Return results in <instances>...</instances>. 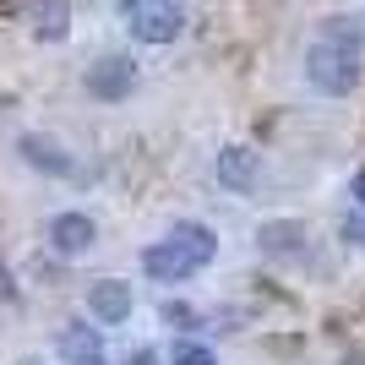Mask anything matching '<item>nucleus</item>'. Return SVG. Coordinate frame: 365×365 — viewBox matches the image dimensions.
Listing matches in <instances>:
<instances>
[{
	"label": "nucleus",
	"instance_id": "1",
	"mask_svg": "<svg viewBox=\"0 0 365 365\" xmlns=\"http://www.w3.org/2000/svg\"><path fill=\"white\" fill-rule=\"evenodd\" d=\"M360 44H338V38H322L305 49V82L317 93H327V98H344V93L360 88Z\"/></svg>",
	"mask_w": 365,
	"mask_h": 365
},
{
	"label": "nucleus",
	"instance_id": "2",
	"mask_svg": "<svg viewBox=\"0 0 365 365\" xmlns=\"http://www.w3.org/2000/svg\"><path fill=\"white\" fill-rule=\"evenodd\" d=\"M82 82H88V98L115 104V98H125V93L137 88V61H131V55H98Z\"/></svg>",
	"mask_w": 365,
	"mask_h": 365
},
{
	"label": "nucleus",
	"instance_id": "3",
	"mask_svg": "<svg viewBox=\"0 0 365 365\" xmlns=\"http://www.w3.org/2000/svg\"><path fill=\"white\" fill-rule=\"evenodd\" d=\"M131 22V38H142V44H175L185 33V11L175 6V0H158V6H137V11H125Z\"/></svg>",
	"mask_w": 365,
	"mask_h": 365
},
{
	"label": "nucleus",
	"instance_id": "4",
	"mask_svg": "<svg viewBox=\"0 0 365 365\" xmlns=\"http://www.w3.org/2000/svg\"><path fill=\"white\" fill-rule=\"evenodd\" d=\"M98 245V224L88 213H55L49 218V251L55 257H88Z\"/></svg>",
	"mask_w": 365,
	"mask_h": 365
},
{
	"label": "nucleus",
	"instance_id": "5",
	"mask_svg": "<svg viewBox=\"0 0 365 365\" xmlns=\"http://www.w3.org/2000/svg\"><path fill=\"white\" fill-rule=\"evenodd\" d=\"M257 245H262V257H305L311 251V229L300 218H267L257 229Z\"/></svg>",
	"mask_w": 365,
	"mask_h": 365
},
{
	"label": "nucleus",
	"instance_id": "6",
	"mask_svg": "<svg viewBox=\"0 0 365 365\" xmlns=\"http://www.w3.org/2000/svg\"><path fill=\"white\" fill-rule=\"evenodd\" d=\"M16 153H22V164L38 169V175H55V180H66V175H76V158L61 148V142L38 137V131H28V137L16 142Z\"/></svg>",
	"mask_w": 365,
	"mask_h": 365
},
{
	"label": "nucleus",
	"instance_id": "7",
	"mask_svg": "<svg viewBox=\"0 0 365 365\" xmlns=\"http://www.w3.org/2000/svg\"><path fill=\"white\" fill-rule=\"evenodd\" d=\"M142 267H148V278H158V284H185L191 273H202L197 262L185 257L175 240H158V245H148L142 251Z\"/></svg>",
	"mask_w": 365,
	"mask_h": 365
},
{
	"label": "nucleus",
	"instance_id": "8",
	"mask_svg": "<svg viewBox=\"0 0 365 365\" xmlns=\"http://www.w3.org/2000/svg\"><path fill=\"white\" fill-rule=\"evenodd\" d=\"M131 305H137V294H131L125 278H98V284L88 289V311L98 322H125V317H131Z\"/></svg>",
	"mask_w": 365,
	"mask_h": 365
},
{
	"label": "nucleus",
	"instance_id": "9",
	"mask_svg": "<svg viewBox=\"0 0 365 365\" xmlns=\"http://www.w3.org/2000/svg\"><path fill=\"white\" fill-rule=\"evenodd\" d=\"M61 360L66 365H104V338H98V327H82V322L61 327Z\"/></svg>",
	"mask_w": 365,
	"mask_h": 365
},
{
	"label": "nucleus",
	"instance_id": "10",
	"mask_svg": "<svg viewBox=\"0 0 365 365\" xmlns=\"http://www.w3.org/2000/svg\"><path fill=\"white\" fill-rule=\"evenodd\" d=\"M33 38H44V44H61L66 33H71V0H33Z\"/></svg>",
	"mask_w": 365,
	"mask_h": 365
},
{
	"label": "nucleus",
	"instance_id": "11",
	"mask_svg": "<svg viewBox=\"0 0 365 365\" xmlns=\"http://www.w3.org/2000/svg\"><path fill=\"white\" fill-rule=\"evenodd\" d=\"M164 240H175V245L185 251V257L197 262V267H207V262L218 257V235H213L207 224H191V218H185V224H175V229L164 235Z\"/></svg>",
	"mask_w": 365,
	"mask_h": 365
},
{
	"label": "nucleus",
	"instance_id": "12",
	"mask_svg": "<svg viewBox=\"0 0 365 365\" xmlns=\"http://www.w3.org/2000/svg\"><path fill=\"white\" fill-rule=\"evenodd\" d=\"M213 169H218V185H235V191H245V185L257 180V153H251V148H224Z\"/></svg>",
	"mask_w": 365,
	"mask_h": 365
},
{
	"label": "nucleus",
	"instance_id": "13",
	"mask_svg": "<svg viewBox=\"0 0 365 365\" xmlns=\"http://www.w3.org/2000/svg\"><path fill=\"white\" fill-rule=\"evenodd\" d=\"M169 365H218V354L207 349V344H197V338H180V344L169 349Z\"/></svg>",
	"mask_w": 365,
	"mask_h": 365
},
{
	"label": "nucleus",
	"instance_id": "14",
	"mask_svg": "<svg viewBox=\"0 0 365 365\" xmlns=\"http://www.w3.org/2000/svg\"><path fill=\"white\" fill-rule=\"evenodd\" d=\"M322 38H338V44H360L365 49V28L354 22V16H327V22H322Z\"/></svg>",
	"mask_w": 365,
	"mask_h": 365
},
{
	"label": "nucleus",
	"instance_id": "15",
	"mask_svg": "<svg viewBox=\"0 0 365 365\" xmlns=\"http://www.w3.org/2000/svg\"><path fill=\"white\" fill-rule=\"evenodd\" d=\"M158 317H164V327H197V311H191L185 300H164Z\"/></svg>",
	"mask_w": 365,
	"mask_h": 365
},
{
	"label": "nucleus",
	"instance_id": "16",
	"mask_svg": "<svg viewBox=\"0 0 365 365\" xmlns=\"http://www.w3.org/2000/svg\"><path fill=\"white\" fill-rule=\"evenodd\" d=\"M16 294H22V289H16V273L0 262V305H16Z\"/></svg>",
	"mask_w": 365,
	"mask_h": 365
},
{
	"label": "nucleus",
	"instance_id": "17",
	"mask_svg": "<svg viewBox=\"0 0 365 365\" xmlns=\"http://www.w3.org/2000/svg\"><path fill=\"white\" fill-rule=\"evenodd\" d=\"M344 240L365 245V213H349V218H344Z\"/></svg>",
	"mask_w": 365,
	"mask_h": 365
},
{
	"label": "nucleus",
	"instance_id": "18",
	"mask_svg": "<svg viewBox=\"0 0 365 365\" xmlns=\"http://www.w3.org/2000/svg\"><path fill=\"white\" fill-rule=\"evenodd\" d=\"M349 197H354V202H360V207H365V169H360V175H354V180H349Z\"/></svg>",
	"mask_w": 365,
	"mask_h": 365
},
{
	"label": "nucleus",
	"instance_id": "19",
	"mask_svg": "<svg viewBox=\"0 0 365 365\" xmlns=\"http://www.w3.org/2000/svg\"><path fill=\"white\" fill-rule=\"evenodd\" d=\"M125 365H158V354H153V349H137V354H131Z\"/></svg>",
	"mask_w": 365,
	"mask_h": 365
},
{
	"label": "nucleus",
	"instance_id": "20",
	"mask_svg": "<svg viewBox=\"0 0 365 365\" xmlns=\"http://www.w3.org/2000/svg\"><path fill=\"white\" fill-rule=\"evenodd\" d=\"M338 365H365V354H360V349H349V354H344Z\"/></svg>",
	"mask_w": 365,
	"mask_h": 365
},
{
	"label": "nucleus",
	"instance_id": "21",
	"mask_svg": "<svg viewBox=\"0 0 365 365\" xmlns=\"http://www.w3.org/2000/svg\"><path fill=\"white\" fill-rule=\"evenodd\" d=\"M115 6H120V11H137V6H148V0H115Z\"/></svg>",
	"mask_w": 365,
	"mask_h": 365
},
{
	"label": "nucleus",
	"instance_id": "22",
	"mask_svg": "<svg viewBox=\"0 0 365 365\" xmlns=\"http://www.w3.org/2000/svg\"><path fill=\"white\" fill-rule=\"evenodd\" d=\"M22 365H33V360H22Z\"/></svg>",
	"mask_w": 365,
	"mask_h": 365
}]
</instances>
